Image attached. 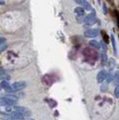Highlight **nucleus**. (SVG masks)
<instances>
[{"label": "nucleus", "mask_w": 119, "mask_h": 120, "mask_svg": "<svg viewBox=\"0 0 119 120\" xmlns=\"http://www.w3.org/2000/svg\"><path fill=\"white\" fill-rule=\"evenodd\" d=\"M17 104L15 95H6L0 97V107H14Z\"/></svg>", "instance_id": "1"}, {"label": "nucleus", "mask_w": 119, "mask_h": 120, "mask_svg": "<svg viewBox=\"0 0 119 120\" xmlns=\"http://www.w3.org/2000/svg\"><path fill=\"white\" fill-rule=\"evenodd\" d=\"M27 86V82L24 81H20V82H15L12 85H10L11 87V93L13 92H16L19 90H23L25 87Z\"/></svg>", "instance_id": "2"}, {"label": "nucleus", "mask_w": 119, "mask_h": 120, "mask_svg": "<svg viewBox=\"0 0 119 120\" xmlns=\"http://www.w3.org/2000/svg\"><path fill=\"white\" fill-rule=\"evenodd\" d=\"M14 110L17 111L19 114H21L24 117H28V116H31V111L30 109L24 108V107H16V106H14Z\"/></svg>", "instance_id": "3"}, {"label": "nucleus", "mask_w": 119, "mask_h": 120, "mask_svg": "<svg viewBox=\"0 0 119 120\" xmlns=\"http://www.w3.org/2000/svg\"><path fill=\"white\" fill-rule=\"evenodd\" d=\"M96 22V13L92 11L89 15H88L84 19V22L86 24H93Z\"/></svg>", "instance_id": "4"}, {"label": "nucleus", "mask_w": 119, "mask_h": 120, "mask_svg": "<svg viewBox=\"0 0 119 120\" xmlns=\"http://www.w3.org/2000/svg\"><path fill=\"white\" fill-rule=\"evenodd\" d=\"M99 35V30L97 29H89L84 31V36L86 38H95Z\"/></svg>", "instance_id": "5"}, {"label": "nucleus", "mask_w": 119, "mask_h": 120, "mask_svg": "<svg viewBox=\"0 0 119 120\" xmlns=\"http://www.w3.org/2000/svg\"><path fill=\"white\" fill-rule=\"evenodd\" d=\"M75 2L77 3V4H79L81 5V7H82L84 10H87V11H90L92 9V7H91V5L89 4V2H87L86 0H74Z\"/></svg>", "instance_id": "6"}, {"label": "nucleus", "mask_w": 119, "mask_h": 120, "mask_svg": "<svg viewBox=\"0 0 119 120\" xmlns=\"http://www.w3.org/2000/svg\"><path fill=\"white\" fill-rule=\"evenodd\" d=\"M107 75H108L107 70L103 69V70L99 71V73H98V75H97V77H96L97 78V82H99V83L103 82L105 81V79H106V77H107Z\"/></svg>", "instance_id": "7"}, {"label": "nucleus", "mask_w": 119, "mask_h": 120, "mask_svg": "<svg viewBox=\"0 0 119 120\" xmlns=\"http://www.w3.org/2000/svg\"><path fill=\"white\" fill-rule=\"evenodd\" d=\"M0 85H1V88H2V89H4V90L6 91V92H8V93H11L10 84H9V82H8L7 81H2V82L0 83Z\"/></svg>", "instance_id": "8"}, {"label": "nucleus", "mask_w": 119, "mask_h": 120, "mask_svg": "<svg viewBox=\"0 0 119 120\" xmlns=\"http://www.w3.org/2000/svg\"><path fill=\"white\" fill-rule=\"evenodd\" d=\"M74 13L79 16H83L85 15V10L82 7H76L74 8Z\"/></svg>", "instance_id": "9"}, {"label": "nucleus", "mask_w": 119, "mask_h": 120, "mask_svg": "<svg viewBox=\"0 0 119 120\" xmlns=\"http://www.w3.org/2000/svg\"><path fill=\"white\" fill-rule=\"evenodd\" d=\"M89 45L91 46V47H93V48H95L96 49H99L101 48L100 47V43L98 42L97 40H90L89 41Z\"/></svg>", "instance_id": "10"}, {"label": "nucleus", "mask_w": 119, "mask_h": 120, "mask_svg": "<svg viewBox=\"0 0 119 120\" xmlns=\"http://www.w3.org/2000/svg\"><path fill=\"white\" fill-rule=\"evenodd\" d=\"M107 62H108V55H107L106 52H102V54H101V64H102V65H104L105 64H107Z\"/></svg>", "instance_id": "11"}, {"label": "nucleus", "mask_w": 119, "mask_h": 120, "mask_svg": "<svg viewBox=\"0 0 119 120\" xmlns=\"http://www.w3.org/2000/svg\"><path fill=\"white\" fill-rule=\"evenodd\" d=\"M111 42H112V45H113V49H114L115 55H117V51H116V46H115V37H114V35H113V34L111 35Z\"/></svg>", "instance_id": "12"}, {"label": "nucleus", "mask_w": 119, "mask_h": 120, "mask_svg": "<svg viewBox=\"0 0 119 120\" xmlns=\"http://www.w3.org/2000/svg\"><path fill=\"white\" fill-rule=\"evenodd\" d=\"M113 75L112 74H108V75H107V77H106V79H107V83H109L110 82H112V80H113Z\"/></svg>", "instance_id": "13"}, {"label": "nucleus", "mask_w": 119, "mask_h": 120, "mask_svg": "<svg viewBox=\"0 0 119 120\" xmlns=\"http://www.w3.org/2000/svg\"><path fill=\"white\" fill-rule=\"evenodd\" d=\"M115 98H118L119 97V87H118V85H116V86H115Z\"/></svg>", "instance_id": "14"}, {"label": "nucleus", "mask_w": 119, "mask_h": 120, "mask_svg": "<svg viewBox=\"0 0 119 120\" xmlns=\"http://www.w3.org/2000/svg\"><path fill=\"white\" fill-rule=\"evenodd\" d=\"M107 89H108V83L106 85L103 84L101 86V91H105V90H107Z\"/></svg>", "instance_id": "15"}, {"label": "nucleus", "mask_w": 119, "mask_h": 120, "mask_svg": "<svg viewBox=\"0 0 119 120\" xmlns=\"http://www.w3.org/2000/svg\"><path fill=\"white\" fill-rule=\"evenodd\" d=\"M2 120H18V119H15V118H13V117H11V116H6V117H3Z\"/></svg>", "instance_id": "16"}, {"label": "nucleus", "mask_w": 119, "mask_h": 120, "mask_svg": "<svg viewBox=\"0 0 119 120\" xmlns=\"http://www.w3.org/2000/svg\"><path fill=\"white\" fill-rule=\"evenodd\" d=\"M5 41V38H3V37H0V45H1V44H3Z\"/></svg>", "instance_id": "17"}, {"label": "nucleus", "mask_w": 119, "mask_h": 120, "mask_svg": "<svg viewBox=\"0 0 119 120\" xmlns=\"http://www.w3.org/2000/svg\"><path fill=\"white\" fill-rule=\"evenodd\" d=\"M103 12H104L105 14H107V8H106V5H103Z\"/></svg>", "instance_id": "18"}, {"label": "nucleus", "mask_w": 119, "mask_h": 120, "mask_svg": "<svg viewBox=\"0 0 119 120\" xmlns=\"http://www.w3.org/2000/svg\"><path fill=\"white\" fill-rule=\"evenodd\" d=\"M3 73H5V71L3 70L2 68H0V74H3Z\"/></svg>", "instance_id": "19"}, {"label": "nucleus", "mask_w": 119, "mask_h": 120, "mask_svg": "<svg viewBox=\"0 0 119 120\" xmlns=\"http://www.w3.org/2000/svg\"><path fill=\"white\" fill-rule=\"evenodd\" d=\"M4 4H5V3H4L3 1H1V0H0V5H4Z\"/></svg>", "instance_id": "20"}, {"label": "nucleus", "mask_w": 119, "mask_h": 120, "mask_svg": "<svg viewBox=\"0 0 119 120\" xmlns=\"http://www.w3.org/2000/svg\"><path fill=\"white\" fill-rule=\"evenodd\" d=\"M100 1H101V0H98V2H99V3H100Z\"/></svg>", "instance_id": "21"}, {"label": "nucleus", "mask_w": 119, "mask_h": 120, "mask_svg": "<svg viewBox=\"0 0 119 120\" xmlns=\"http://www.w3.org/2000/svg\"><path fill=\"white\" fill-rule=\"evenodd\" d=\"M0 90H1V85H0Z\"/></svg>", "instance_id": "22"}]
</instances>
